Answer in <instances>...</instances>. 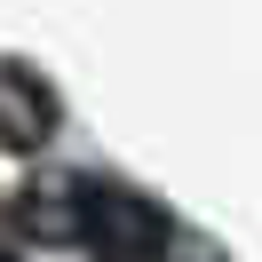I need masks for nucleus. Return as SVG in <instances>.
I'll return each instance as SVG.
<instances>
[{"label": "nucleus", "instance_id": "obj_1", "mask_svg": "<svg viewBox=\"0 0 262 262\" xmlns=\"http://www.w3.org/2000/svg\"><path fill=\"white\" fill-rule=\"evenodd\" d=\"M88 199H96V183L64 175V167H40L32 191L16 199V223L32 230L40 246H72V238H88Z\"/></svg>", "mask_w": 262, "mask_h": 262}, {"label": "nucleus", "instance_id": "obj_2", "mask_svg": "<svg viewBox=\"0 0 262 262\" xmlns=\"http://www.w3.org/2000/svg\"><path fill=\"white\" fill-rule=\"evenodd\" d=\"M56 88L40 80L32 64H0V151H48V135H56Z\"/></svg>", "mask_w": 262, "mask_h": 262}, {"label": "nucleus", "instance_id": "obj_3", "mask_svg": "<svg viewBox=\"0 0 262 262\" xmlns=\"http://www.w3.org/2000/svg\"><path fill=\"white\" fill-rule=\"evenodd\" d=\"M0 262H16V254H8V246H0Z\"/></svg>", "mask_w": 262, "mask_h": 262}]
</instances>
